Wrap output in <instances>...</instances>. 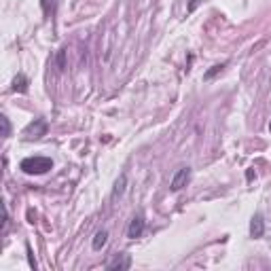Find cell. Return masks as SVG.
<instances>
[{
    "mask_svg": "<svg viewBox=\"0 0 271 271\" xmlns=\"http://www.w3.org/2000/svg\"><path fill=\"white\" fill-rule=\"evenodd\" d=\"M144 233V216L142 214H136L132 221H130V227H127V237L130 239H136Z\"/></svg>",
    "mask_w": 271,
    "mask_h": 271,
    "instance_id": "277c9868",
    "label": "cell"
},
{
    "mask_svg": "<svg viewBox=\"0 0 271 271\" xmlns=\"http://www.w3.org/2000/svg\"><path fill=\"white\" fill-rule=\"evenodd\" d=\"M106 242H108V231H104V229H102V231H98V233L94 235L92 248H94V250H102V248L106 246Z\"/></svg>",
    "mask_w": 271,
    "mask_h": 271,
    "instance_id": "ba28073f",
    "label": "cell"
},
{
    "mask_svg": "<svg viewBox=\"0 0 271 271\" xmlns=\"http://www.w3.org/2000/svg\"><path fill=\"white\" fill-rule=\"evenodd\" d=\"M125 187H127V174H121V176L117 178V183H114V189H112V199L121 197L123 193H125Z\"/></svg>",
    "mask_w": 271,
    "mask_h": 271,
    "instance_id": "9c48e42d",
    "label": "cell"
},
{
    "mask_svg": "<svg viewBox=\"0 0 271 271\" xmlns=\"http://www.w3.org/2000/svg\"><path fill=\"white\" fill-rule=\"evenodd\" d=\"M223 68H225V64H216V66H212V68H210L208 72H205V74H203V79H205V81H210V79H214V76H216V74H221V72H223Z\"/></svg>",
    "mask_w": 271,
    "mask_h": 271,
    "instance_id": "30bf717a",
    "label": "cell"
},
{
    "mask_svg": "<svg viewBox=\"0 0 271 271\" xmlns=\"http://www.w3.org/2000/svg\"><path fill=\"white\" fill-rule=\"evenodd\" d=\"M0 123H3V136L9 138V136H11V123H9V119L5 117V114L0 117Z\"/></svg>",
    "mask_w": 271,
    "mask_h": 271,
    "instance_id": "7c38bea8",
    "label": "cell"
},
{
    "mask_svg": "<svg viewBox=\"0 0 271 271\" xmlns=\"http://www.w3.org/2000/svg\"><path fill=\"white\" fill-rule=\"evenodd\" d=\"M45 132H47V123L43 119H36L34 123H30L28 127H25L23 134L28 138H41V136H45Z\"/></svg>",
    "mask_w": 271,
    "mask_h": 271,
    "instance_id": "5b68a950",
    "label": "cell"
},
{
    "mask_svg": "<svg viewBox=\"0 0 271 271\" xmlns=\"http://www.w3.org/2000/svg\"><path fill=\"white\" fill-rule=\"evenodd\" d=\"M263 233H265V221H263V216L261 214H254L252 221H250V235L254 239H259V237H263Z\"/></svg>",
    "mask_w": 271,
    "mask_h": 271,
    "instance_id": "8992f818",
    "label": "cell"
},
{
    "mask_svg": "<svg viewBox=\"0 0 271 271\" xmlns=\"http://www.w3.org/2000/svg\"><path fill=\"white\" fill-rule=\"evenodd\" d=\"M57 68L59 70L66 68V49H59V53H57Z\"/></svg>",
    "mask_w": 271,
    "mask_h": 271,
    "instance_id": "8fae6325",
    "label": "cell"
},
{
    "mask_svg": "<svg viewBox=\"0 0 271 271\" xmlns=\"http://www.w3.org/2000/svg\"><path fill=\"white\" fill-rule=\"evenodd\" d=\"M28 76L25 74H17L15 76V81H13V92H17V94H25L28 92Z\"/></svg>",
    "mask_w": 271,
    "mask_h": 271,
    "instance_id": "52a82bcc",
    "label": "cell"
},
{
    "mask_svg": "<svg viewBox=\"0 0 271 271\" xmlns=\"http://www.w3.org/2000/svg\"><path fill=\"white\" fill-rule=\"evenodd\" d=\"M189 180H191V167H180V170L174 174V178H172L170 189L172 191H180L183 187H187Z\"/></svg>",
    "mask_w": 271,
    "mask_h": 271,
    "instance_id": "3957f363",
    "label": "cell"
},
{
    "mask_svg": "<svg viewBox=\"0 0 271 271\" xmlns=\"http://www.w3.org/2000/svg\"><path fill=\"white\" fill-rule=\"evenodd\" d=\"M199 5V0H191V7H189V11H193V9H195Z\"/></svg>",
    "mask_w": 271,
    "mask_h": 271,
    "instance_id": "4fadbf2b",
    "label": "cell"
},
{
    "mask_svg": "<svg viewBox=\"0 0 271 271\" xmlns=\"http://www.w3.org/2000/svg\"><path fill=\"white\" fill-rule=\"evenodd\" d=\"M269 132H271V123H269Z\"/></svg>",
    "mask_w": 271,
    "mask_h": 271,
    "instance_id": "5bb4252c",
    "label": "cell"
},
{
    "mask_svg": "<svg viewBox=\"0 0 271 271\" xmlns=\"http://www.w3.org/2000/svg\"><path fill=\"white\" fill-rule=\"evenodd\" d=\"M132 267V259H130V254H114L112 259L106 263V269L108 271H125V269H130Z\"/></svg>",
    "mask_w": 271,
    "mask_h": 271,
    "instance_id": "7a4b0ae2",
    "label": "cell"
},
{
    "mask_svg": "<svg viewBox=\"0 0 271 271\" xmlns=\"http://www.w3.org/2000/svg\"><path fill=\"white\" fill-rule=\"evenodd\" d=\"M19 167L25 172V174H47L49 170H53V161H51L49 157H25L21 163H19Z\"/></svg>",
    "mask_w": 271,
    "mask_h": 271,
    "instance_id": "6da1fadb",
    "label": "cell"
}]
</instances>
